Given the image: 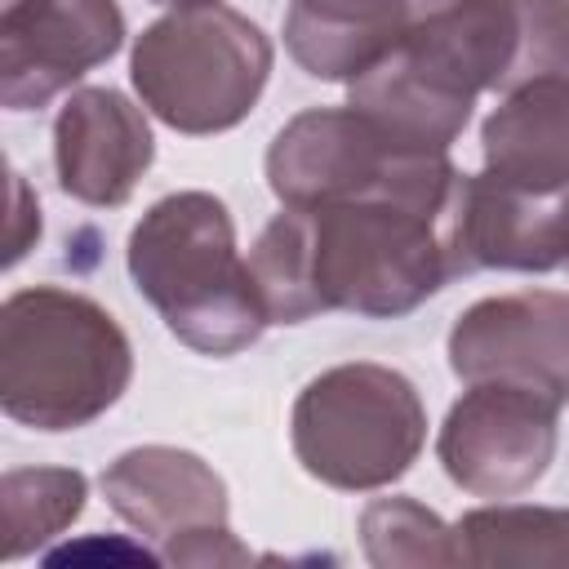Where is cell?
<instances>
[{
  "instance_id": "6da1fadb",
  "label": "cell",
  "mask_w": 569,
  "mask_h": 569,
  "mask_svg": "<svg viewBox=\"0 0 569 569\" xmlns=\"http://www.w3.org/2000/svg\"><path fill=\"white\" fill-rule=\"evenodd\" d=\"M445 213L405 200L280 204L249 249V271L271 325H298L320 311L391 320L453 280Z\"/></svg>"
},
{
  "instance_id": "7a4b0ae2",
  "label": "cell",
  "mask_w": 569,
  "mask_h": 569,
  "mask_svg": "<svg viewBox=\"0 0 569 569\" xmlns=\"http://www.w3.org/2000/svg\"><path fill=\"white\" fill-rule=\"evenodd\" d=\"M129 280L160 311L169 333L200 356H236L271 325L236 222L209 191L156 200L129 231Z\"/></svg>"
},
{
  "instance_id": "3957f363",
  "label": "cell",
  "mask_w": 569,
  "mask_h": 569,
  "mask_svg": "<svg viewBox=\"0 0 569 569\" xmlns=\"http://www.w3.org/2000/svg\"><path fill=\"white\" fill-rule=\"evenodd\" d=\"M133 373L124 329L76 289L36 284L0 311V405L36 431H76L107 413Z\"/></svg>"
},
{
  "instance_id": "277c9868",
  "label": "cell",
  "mask_w": 569,
  "mask_h": 569,
  "mask_svg": "<svg viewBox=\"0 0 569 569\" xmlns=\"http://www.w3.org/2000/svg\"><path fill=\"white\" fill-rule=\"evenodd\" d=\"M129 76L142 107L169 129L222 133L262 98L271 44L244 13L227 4H191L138 36Z\"/></svg>"
},
{
  "instance_id": "5b68a950",
  "label": "cell",
  "mask_w": 569,
  "mask_h": 569,
  "mask_svg": "<svg viewBox=\"0 0 569 569\" xmlns=\"http://www.w3.org/2000/svg\"><path fill=\"white\" fill-rule=\"evenodd\" d=\"M289 440L307 476L333 489H382L413 467L427 409L413 382L387 365H333L298 391Z\"/></svg>"
},
{
  "instance_id": "8992f818",
  "label": "cell",
  "mask_w": 569,
  "mask_h": 569,
  "mask_svg": "<svg viewBox=\"0 0 569 569\" xmlns=\"http://www.w3.org/2000/svg\"><path fill=\"white\" fill-rule=\"evenodd\" d=\"M267 182L280 204H338V200H405L445 213L458 169L449 151H405L356 107L298 111L267 151Z\"/></svg>"
},
{
  "instance_id": "52a82bcc",
  "label": "cell",
  "mask_w": 569,
  "mask_h": 569,
  "mask_svg": "<svg viewBox=\"0 0 569 569\" xmlns=\"http://www.w3.org/2000/svg\"><path fill=\"white\" fill-rule=\"evenodd\" d=\"M458 382H502L569 405V293L520 289L471 302L449 329Z\"/></svg>"
},
{
  "instance_id": "ba28073f",
  "label": "cell",
  "mask_w": 569,
  "mask_h": 569,
  "mask_svg": "<svg viewBox=\"0 0 569 569\" xmlns=\"http://www.w3.org/2000/svg\"><path fill=\"white\" fill-rule=\"evenodd\" d=\"M556 413L560 409L533 391L471 382L462 400H453L436 453L458 489L511 498L547 476L556 458Z\"/></svg>"
},
{
  "instance_id": "9c48e42d",
  "label": "cell",
  "mask_w": 569,
  "mask_h": 569,
  "mask_svg": "<svg viewBox=\"0 0 569 569\" xmlns=\"http://www.w3.org/2000/svg\"><path fill=\"white\" fill-rule=\"evenodd\" d=\"M440 231L453 276L556 271L569 262V187L533 191L493 173H458Z\"/></svg>"
},
{
  "instance_id": "30bf717a",
  "label": "cell",
  "mask_w": 569,
  "mask_h": 569,
  "mask_svg": "<svg viewBox=\"0 0 569 569\" xmlns=\"http://www.w3.org/2000/svg\"><path fill=\"white\" fill-rule=\"evenodd\" d=\"M124 44L116 0H4L0 98L9 111L44 107Z\"/></svg>"
},
{
  "instance_id": "8fae6325",
  "label": "cell",
  "mask_w": 569,
  "mask_h": 569,
  "mask_svg": "<svg viewBox=\"0 0 569 569\" xmlns=\"http://www.w3.org/2000/svg\"><path fill=\"white\" fill-rule=\"evenodd\" d=\"M156 156L151 124L120 89H76L53 120L58 187L80 204H124Z\"/></svg>"
},
{
  "instance_id": "7c38bea8",
  "label": "cell",
  "mask_w": 569,
  "mask_h": 569,
  "mask_svg": "<svg viewBox=\"0 0 569 569\" xmlns=\"http://www.w3.org/2000/svg\"><path fill=\"white\" fill-rule=\"evenodd\" d=\"M102 493L111 511L147 538H160L164 551L178 542L227 525V485L222 476L187 449L142 445L120 453L102 471Z\"/></svg>"
},
{
  "instance_id": "4fadbf2b",
  "label": "cell",
  "mask_w": 569,
  "mask_h": 569,
  "mask_svg": "<svg viewBox=\"0 0 569 569\" xmlns=\"http://www.w3.org/2000/svg\"><path fill=\"white\" fill-rule=\"evenodd\" d=\"M485 173L516 187H569V76H538L502 93L480 129Z\"/></svg>"
},
{
  "instance_id": "5bb4252c",
  "label": "cell",
  "mask_w": 569,
  "mask_h": 569,
  "mask_svg": "<svg viewBox=\"0 0 569 569\" xmlns=\"http://www.w3.org/2000/svg\"><path fill=\"white\" fill-rule=\"evenodd\" d=\"M418 0H293L284 13V44L316 80H356L405 31Z\"/></svg>"
},
{
  "instance_id": "9a60e30c",
  "label": "cell",
  "mask_w": 569,
  "mask_h": 569,
  "mask_svg": "<svg viewBox=\"0 0 569 569\" xmlns=\"http://www.w3.org/2000/svg\"><path fill=\"white\" fill-rule=\"evenodd\" d=\"M453 551L467 565H569V511L480 507L453 525Z\"/></svg>"
},
{
  "instance_id": "2e32d148",
  "label": "cell",
  "mask_w": 569,
  "mask_h": 569,
  "mask_svg": "<svg viewBox=\"0 0 569 569\" xmlns=\"http://www.w3.org/2000/svg\"><path fill=\"white\" fill-rule=\"evenodd\" d=\"M0 520H4V560H18L36 542L62 533L89 498V485L80 471L67 467H27V471H4L0 489Z\"/></svg>"
},
{
  "instance_id": "e0dca14e",
  "label": "cell",
  "mask_w": 569,
  "mask_h": 569,
  "mask_svg": "<svg viewBox=\"0 0 569 569\" xmlns=\"http://www.w3.org/2000/svg\"><path fill=\"white\" fill-rule=\"evenodd\" d=\"M360 533H365V551L378 565H449L458 560L453 551V529L440 525V516H431L427 507H418L413 498H378L365 507L360 516Z\"/></svg>"
},
{
  "instance_id": "ac0fdd59",
  "label": "cell",
  "mask_w": 569,
  "mask_h": 569,
  "mask_svg": "<svg viewBox=\"0 0 569 569\" xmlns=\"http://www.w3.org/2000/svg\"><path fill=\"white\" fill-rule=\"evenodd\" d=\"M516 62L502 93L538 76H569V0H516Z\"/></svg>"
},
{
  "instance_id": "d6986e66",
  "label": "cell",
  "mask_w": 569,
  "mask_h": 569,
  "mask_svg": "<svg viewBox=\"0 0 569 569\" xmlns=\"http://www.w3.org/2000/svg\"><path fill=\"white\" fill-rule=\"evenodd\" d=\"M40 240V200L22 173H9V222H4V262L13 267Z\"/></svg>"
},
{
  "instance_id": "ffe728a7",
  "label": "cell",
  "mask_w": 569,
  "mask_h": 569,
  "mask_svg": "<svg viewBox=\"0 0 569 569\" xmlns=\"http://www.w3.org/2000/svg\"><path fill=\"white\" fill-rule=\"evenodd\" d=\"M98 556V551H111L116 560H160V556H151L147 547H133V542H107L102 547V538H93V542H71V547H62V551H49V560H80V556Z\"/></svg>"
},
{
  "instance_id": "44dd1931",
  "label": "cell",
  "mask_w": 569,
  "mask_h": 569,
  "mask_svg": "<svg viewBox=\"0 0 569 569\" xmlns=\"http://www.w3.org/2000/svg\"><path fill=\"white\" fill-rule=\"evenodd\" d=\"M156 4H173V9H191V4H218V0H156Z\"/></svg>"
}]
</instances>
